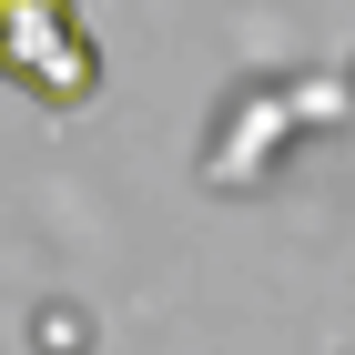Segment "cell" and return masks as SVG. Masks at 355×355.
I'll return each mask as SVG.
<instances>
[{
  "instance_id": "cell-1",
  "label": "cell",
  "mask_w": 355,
  "mask_h": 355,
  "mask_svg": "<svg viewBox=\"0 0 355 355\" xmlns=\"http://www.w3.org/2000/svg\"><path fill=\"white\" fill-rule=\"evenodd\" d=\"M0 82H21L41 112H82L102 92V41L82 0H0Z\"/></svg>"
}]
</instances>
